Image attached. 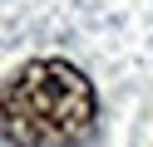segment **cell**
I'll return each instance as SVG.
<instances>
[{
    "label": "cell",
    "mask_w": 153,
    "mask_h": 147,
    "mask_svg": "<svg viewBox=\"0 0 153 147\" xmlns=\"http://www.w3.org/2000/svg\"><path fill=\"white\" fill-rule=\"evenodd\" d=\"M94 118V83L69 59H30L0 83V132L10 147H79Z\"/></svg>",
    "instance_id": "cell-1"
}]
</instances>
